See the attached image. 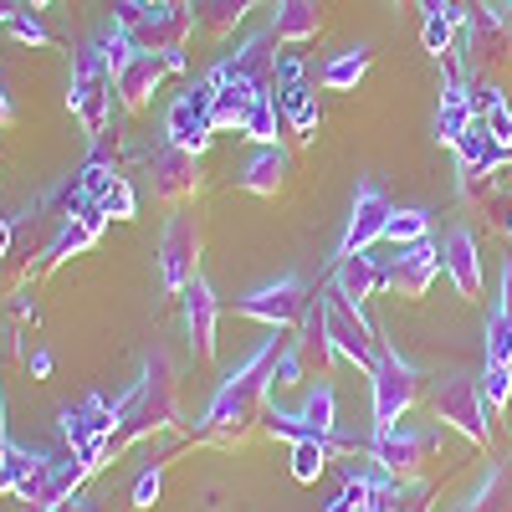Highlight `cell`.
I'll return each instance as SVG.
<instances>
[{
  "label": "cell",
  "instance_id": "obj_24",
  "mask_svg": "<svg viewBox=\"0 0 512 512\" xmlns=\"http://www.w3.org/2000/svg\"><path fill=\"white\" fill-rule=\"evenodd\" d=\"M103 221H108V216H103L98 205H82L77 216H67V221H62V231H57V241H52V251H47V256H52V262H67V256H82V251H88V246L98 241Z\"/></svg>",
  "mask_w": 512,
  "mask_h": 512
},
{
  "label": "cell",
  "instance_id": "obj_42",
  "mask_svg": "<svg viewBox=\"0 0 512 512\" xmlns=\"http://www.w3.org/2000/svg\"><path fill=\"white\" fill-rule=\"evenodd\" d=\"M482 200H487V210H492L497 231H507V236H512V195H507V190H487Z\"/></svg>",
  "mask_w": 512,
  "mask_h": 512
},
{
  "label": "cell",
  "instance_id": "obj_43",
  "mask_svg": "<svg viewBox=\"0 0 512 512\" xmlns=\"http://www.w3.org/2000/svg\"><path fill=\"white\" fill-rule=\"evenodd\" d=\"M497 313H502V318L512 323V262L502 267V308H497Z\"/></svg>",
  "mask_w": 512,
  "mask_h": 512
},
{
  "label": "cell",
  "instance_id": "obj_1",
  "mask_svg": "<svg viewBox=\"0 0 512 512\" xmlns=\"http://www.w3.org/2000/svg\"><path fill=\"white\" fill-rule=\"evenodd\" d=\"M282 349H287V338H277V328H272L267 344L256 349L241 369L226 374V384L216 390V400H210V410L200 420V436L205 441H231V436H241L246 425L256 420V410H262L267 395H272V364H277Z\"/></svg>",
  "mask_w": 512,
  "mask_h": 512
},
{
  "label": "cell",
  "instance_id": "obj_5",
  "mask_svg": "<svg viewBox=\"0 0 512 512\" xmlns=\"http://www.w3.org/2000/svg\"><path fill=\"white\" fill-rule=\"evenodd\" d=\"M318 303H323V328H328L333 354H344V359L359 364V369H374V359L384 354V344H379V333L369 328L364 308L349 303V297H338L333 287L318 292Z\"/></svg>",
  "mask_w": 512,
  "mask_h": 512
},
{
  "label": "cell",
  "instance_id": "obj_54",
  "mask_svg": "<svg viewBox=\"0 0 512 512\" xmlns=\"http://www.w3.org/2000/svg\"><path fill=\"white\" fill-rule=\"evenodd\" d=\"M395 6H410V0H395Z\"/></svg>",
  "mask_w": 512,
  "mask_h": 512
},
{
  "label": "cell",
  "instance_id": "obj_48",
  "mask_svg": "<svg viewBox=\"0 0 512 512\" xmlns=\"http://www.w3.org/2000/svg\"><path fill=\"white\" fill-rule=\"evenodd\" d=\"M6 251H11V221L0 216V256H6Z\"/></svg>",
  "mask_w": 512,
  "mask_h": 512
},
{
  "label": "cell",
  "instance_id": "obj_15",
  "mask_svg": "<svg viewBox=\"0 0 512 512\" xmlns=\"http://www.w3.org/2000/svg\"><path fill=\"white\" fill-rule=\"evenodd\" d=\"M390 216H395L390 195H384L379 185H359V190H354V210H349V226H344V241H338V262H344V256L369 251L374 241H384V226H390Z\"/></svg>",
  "mask_w": 512,
  "mask_h": 512
},
{
  "label": "cell",
  "instance_id": "obj_9",
  "mask_svg": "<svg viewBox=\"0 0 512 512\" xmlns=\"http://www.w3.org/2000/svg\"><path fill=\"white\" fill-rule=\"evenodd\" d=\"M200 277V221L180 210L159 236V282L164 292H185Z\"/></svg>",
  "mask_w": 512,
  "mask_h": 512
},
{
  "label": "cell",
  "instance_id": "obj_25",
  "mask_svg": "<svg viewBox=\"0 0 512 512\" xmlns=\"http://www.w3.org/2000/svg\"><path fill=\"white\" fill-rule=\"evenodd\" d=\"M287 169H292L287 149H282V144H262V154L241 169V190H251V195H277V190L287 185Z\"/></svg>",
  "mask_w": 512,
  "mask_h": 512
},
{
  "label": "cell",
  "instance_id": "obj_35",
  "mask_svg": "<svg viewBox=\"0 0 512 512\" xmlns=\"http://www.w3.org/2000/svg\"><path fill=\"white\" fill-rule=\"evenodd\" d=\"M98 210H103V216H113V221H134V210H139V200H134V190H128V180L118 175L98 200H93Z\"/></svg>",
  "mask_w": 512,
  "mask_h": 512
},
{
  "label": "cell",
  "instance_id": "obj_55",
  "mask_svg": "<svg viewBox=\"0 0 512 512\" xmlns=\"http://www.w3.org/2000/svg\"><path fill=\"white\" fill-rule=\"evenodd\" d=\"M57 512H62V507H57Z\"/></svg>",
  "mask_w": 512,
  "mask_h": 512
},
{
  "label": "cell",
  "instance_id": "obj_49",
  "mask_svg": "<svg viewBox=\"0 0 512 512\" xmlns=\"http://www.w3.org/2000/svg\"><path fill=\"white\" fill-rule=\"evenodd\" d=\"M11 446V436H6V400H0V451Z\"/></svg>",
  "mask_w": 512,
  "mask_h": 512
},
{
  "label": "cell",
  "instance_id": "obj_27",
  "mask_svg": "<svg viewBox=\"0 0 512 512\" xmlns=\"http://www.w3.org/2000/svg\"><path fill=\"white\" fill-rule=\"evenodd\" d=\"M420 41H425V52H436V57H446L451 52V36H456V26H461V11L451 6V0H420Z\"/></svg>",
  "mask_w": 512,
  "mask_h": 512
},
{
  "label": "cell",
  "instance_id": "obj_31",
  "mask_svg": "<svg viewBox=\"0 0 512 512\" xmlns=\"http://www.w3.org/2000/svg\"><path fill=\"white\" fill-rule=\"evenodd\" d=\"M282 108H277V93H256V103H251V113H246V128L241 134L246 139H256V144H277V134H282Z\"/></svg>",
  "mask_w": 512,
  "mask_h": 512
},
{
  "label": "cell",
  "instance_id": "obj_52",
  "mask_svg": "<svg viewBox=\"0 0 512 512\" xmlns=\"http://www.w3.org/2000/svg\"><path fill=\"white\" fill-rule=\"evenodd\" d=\"M507 26H512V0H507Z\"/></svg>",
  "mask_w": 512,
  "mask_h": 512
},
{
  "label": "cell",
  "instance_id": "obj_2",
  "mask_svg": "<svg viewBox=\"0 0 512 512\" xmlns=\"http://www.w3.org/2000/svg\"><path fill=\"white\" fill-rule=\"evenodd\" d=\"M175 405H180V390H175V369H169L164 354L144 359V374L134 379V390L123 395V420H118V436H113V456L123 446H134L164 425H175Z\"/></svg>",
  "mask_w": 512,
  "mask_h": 512
},
{
  "label": "cell",
  "instance_id": "obj_32",
  "mask_svg": "<svg viewBox=\"0 0 512 512\" xmlns=\"http://www.w3.org/2000/svg\"><path fill=\"white\" fill-rule=\"evenodd\" d=\"M425 236H431V216H425V210H395L390 226H384V241L390 246H415Z\"/></svg>",
  "mask_w": 512,
  "mask_h": 512
},
{
  "label": "cell",
  "instance_id": "obj_38",
  "mask_svg": "<svg viewBox=\"0 0 512 512\" xmlns=\"http://www.w3.org/2000/svg\"><path fill=\"white\" fill-rule=\"evenodd\" d=\"M482 395H487L492 410H502V405L512 400V369H507V364H487V374H482Z\"/></svg>",
  "mask_w": 512,
  "mask_h": 512
},
{
  "label": "cell",
  "instance_id": "obj_10",
  "mask_svg": "<svg viewBox=\"0 0 512 512\" xmlns=\"http://www.w3.org/2000/svg\"><path fill=\"white\" fill-rule=\"evenodd\" d=\"M210 103H216V82H210V77L190 82V88L175 98V108H169V118H164V144H180V149L200 154L210 144V134H216V123H210Z\"/></svg>",
  "mask_w": 512,
  "mask_h": 512
},
{
  "label": "cell",
  "instance_id": "obj_23",
  "mask_svg": "<svg viewBox=\"0 0 512 512\" xmlns=\"http://www.w3.org/2000/svg\"><path fill=\"white\" fill-rule=\"evenodd\" d=\"M338 297H349V303L364 308V297H374L379 287H390V267L379 262V256L359 251V256H344V262L333 267V282H328Z\"/></svg>",
  "mask_w": 512,
  "mask_h": 512
},
{
  "label": "cell",
  "instance_id": "obj_46",
  "mask_svg": "<svg viewBox=\"0 0 512 512\" xmlns=\"http://www.w3.org/2000/svg\"><path fill=\"white\" fill-rule=\"evenodd\" d=\"M31 369H36V374H52V354H47V349L31 354Z\"/></svg>",
  "mask_w": 512,
  "mask_h": 512
},
{
  "label": "cell",
  "instance_id": "obj_51",
  "mask_svg": "<svg viewBox=\"0 0 512 512\" xmlns=\"http://www.w3.org/2000/svg\"><path fill=\"white\" fill-rule=\"evenodd\" d=\"M395 512H400V507H395ZM405 512H425V502H410V507H405Z\"/></svg>",
  "mask_w": 512,
  "mask_h": 512
},
{
  "label": "cell",
  "instance_id": "obj_19",
  "mask_svg": "<svg viewBox=\"0 0 512 512\" xmlns=\"http://www.w3.org/2000/svg\"><path fill=\"white\" fill-rule=\"evenodd\" d=\"M185 328H190V349H195V359L205 364V359H216V323H221V297L210 292V282L205 277H195L185 292Z\"/></svg>",
  "mask_w": 512,
  "mask_h": 512
},
{
  "label": "cell",
  "instance_id": "obj_6",
  "mask_svg": "<svg viewBox=\"0 0 512 512\" xmlns=\"http://www.w3.org/2000/svg\"><path fill=\"white\" fill-rule=\"evenodd\" d=\"M67 103H72V113L82 118V128H88V134H103V128H108V118H113V72H108V62H103L98 41L77 52Z\"/></svg>",
  "mask_w": 512,
  "mask_h": 512
},
{
  "label": "cell",
  "instance_id": "obj_14",
  "mask_svg": "<svg viewBox=\"0 0 512 512\" xmlns=\"http://www.w3.org/2000/svg\"><path fill=\"white\" fill-rule=\"evenodd\" d=\"M277 31H256L236 57H226L216 72H205L210 82H246L251 93H277Z\"/></svg>",
  "mask_w": 512,
  "mask_h": 512
},
{
  "label": "cell",
  "instance_id": "obj_40",
  "mask_svg": "<svg viewBox=\"0 0 512 512\" xmlns=\"http://www.w3.org/2000/svg\"><path fill=\"white\" fill-rule=\"evenodd\" d=\"M149 16H154L149 0H113V26H118V31H139Z\"/></svg>",
  "mask_w": 512,
  "mask_h": 512
},
{
  "label": "cell",
  "instance_id": "obj_20",
  "mask_svg": "<svg viewBox=\"0 0 512 512\" xmlns=\"http://www.w3.org/2000/svg\"><path fill=\"white\" fill-rule=\"evenodd\" d=\"M436 277H441V246H431V236L415 246H400V256L390 262V287L400 297H425Z\"/></svg>",
  "mask_w": 512,
  "mask_h": 512
},
{
  "label": "cell",
  "instance_id": "obj_13",
  "mask_svg": "<svg viewBox=\"0 0 512 512\" xmlns=\"http://www.w3.org/2000/svg\"><path fill=\"white\" fill-rule=\"evenodd\" d=\"M333 410H338L333 384H313L297 415H287V410H267V431L282 436V441H292V446H297V441H333V425H338Z\"/></svg>",
  "mask_w": 512,
  "mask_h": 512
},
{
  "label": "cell",
  "instance_id": "obj_29",
  "mask_svg": "<svg viewBox=\"0 0 512 512\" xmlns=\"http://www.w3.org/2000/svg\"><path fill=\"white\" fill-rule=\"evenodd\" d=\"M246 11H256V0H190V16L210 31V36H226L246 21Z\"/></svg>",
  "mask_w": 512,
  "mask_h": 512
},
{
  "label": "cell",
  "instance_id": "obj_37",
  "mask_svg": "<svg viewBox=\"0 0 512 512\" xmlns=\"http://www.w3.org/2000/svg\"><path fill=\"white\" fill-rule=\"evenodd\" d=\"M487 364H507L512 369V323L502 313L487 318Z\"/></svg>",
  "mask_w": 512,
  "mask_h": 512
},
{
  "label": "cell",
  "instance_id": "obj_45",
  "mask_svg": "<svg viewBox=\"0 0 512 512\" xmlns=\"http://www.w3.org/2000/svg\"><path fill=\"white\" fill-rule=\"evenodd\" d=\"M11 123H16V108H11L6 93H0V128H11Z\"/></svg>",
  "mask_w": 512,
  "mask_h": 512
},
{
  "label": "cell",
  "instance_id": "obj_53",
  "mask_svg": "<svg viewBox=\"0 0 512 512\" xmlns=\"http://www.w3.org/2000/svg\"><path fill=\"white\" fill-rule=\"evenodd\" d=\"M149 6H169V0H149Z\"/></svg>",
  "mask_w": 512,
  "mask_h": 512
},
{
  "label": "cell",
  "instance_id": "obj_34",
  "mask_svg": "<svg viewBox=\"0 0 512 512\" xmlns=\"http://www.w3.org/2000/svg\"><path fill=\"white\" fill-rule=\"evenodd\" d=\"M328 446L333 441H297L292 446V477L297 482H318L323 466H328Z\"/></svg>",
  "mask_w": 512,
  "mask_h": 512
},
{
  "label": "cell",
  "instance_id": "obj_33",
  "mask_svg": "<svg viewBox=\"0 0 512 512\" xmlns=\"http://www.w3.org/2000/svg\"><path fill=\"white\" fill-rule=\"evenodd\" d=\"M36 456H41V451H26V446H16V441L0 451V492H11V497H16V487L31 477Z\"/></svg>",
  "mask_w": 512,
  "mask_h": 512
},
{
  "label": "cell",
  "instance_id": "obj_26",
  "mask_svg": "<svg viewBox=\"0 0 512 512\" xmlns=\"http://www.w3.org/2000/svg\"><path fill=\"white\" fill-rule=\"evenodd\" d=\"M272 31H277V41H313L323 31V6L318 0H277Z\"/></svg>",
  "mask_w": 512,
  "mask_h": 512
},
{
  "label": "cell",
  "instance_id": "obj_8",
  "mask_svg": "<svg viewBox=\"0 0 512 512\" xmlns=\"http://www.w3.org/2000/svg\"><path fill=\"white\" fill-rule=\"evenodd\" d=\"M369 390H374V431L400 425V415L420 400V369L410 359H400L395 349H384L369 369Z\"/></svg>",
  "mask_w": 512,
  "mask_h": 512
},
{
  "label": "cell",
  "instance_id": "obj_41",
  "mask_svg": "<svg viewBox=\"0 0 512 512\" xmlns=\"http://www.w3.org/2000/svg\"><path fill=\"white\" fill-rule=\"evenodd\" d=\"M159 492H164V472H159V466H149V472L134 482V507H139V512H149V507L159 502Z\"/></svg>",
  "mask_w": 512,
  "mask_h": 512
},
{
  "label": "cell",
  "instance_id": "obj_30",
  "mask_svg": "<svg viewBox=\"0 0 512 512\" xmlns=\"http://www.w3.org/2000/svg\"><path fill=\"white\" fill-rule=\"evenodd\" d=\"M369 62H374L369 47H349V52H338L333 62H323L318 82H323V88H333V93H349V88H359V77L369 72Z\"/></svg>",
  "mask_w": 512,
  "mask_h": 512
},
{
  "label": "cell",
  "instance_id": "obj_4",
  "mask_svg": "<svg viewBox=\"0 0 512 512\" xmlns=\"http://www.w3.org/2000/svg\"><path fill=\"white\" fill-rule=\"evenodd\" d=\"M431 410H436L441 425L461 431L466 441H477V446L492 441V405H487L482 384L472 374H441L431 384Z\"/></svg>",
  "mask_w": 512,
  "mask_h": 512
},
{
  "label": "cell",
  "instance_id": "obj_12",
  "mask_svg": "<svg viewBox=\"0 0 512 512\" xmlns=\"http://www.w3.org/2000/svg\"><path fill=\"white\" fill-rule=\"evenodd\" d=\"M277 108L297 139H318V93L308 88V67L297 52L277 57Z\"/></svg>",
  "mask_w": 512,
  "mask_h": 512
},
{
  "label": "cell",
  "instance_id": "obj_17",
  "mask_svg": "<svg viewBox=\"0 0 512 512\" xmlns=\"http://www.w3.org/2000/svg\"><path fill=\"white\" fill-rule=\"evenodd\" d=\"M149 190L159 200H190L200 190V154H190L180 144L149 149Z\"/></svg>",
  "mask_w": 512,
  "mask_h": 512
},
{
  "label": "cell",
  "instance_id": "obj_39",
  "mask_svg": "<svg viewBox=\"0 0 512 512\" xmlns=\"http://www.w3.org/2000/svg\"><path fill=\"white\" fill-rule=\"evenodd\" d=\"M6 31H11L16 41H26V47H52V36H47V26L36 21V11H31V16H26V11H16Z\"/></svg>",
  "mask_w": 512,
  "mask_h": 512
},
{
  "label": "cell",
  "instance_id": "obj_22",
  "mask_svg": "<svg viewBox=\"0 0 512 512\" xmlns=\"http://www.w3.org/2000/svg\"><path fill=\"white\" fill-rule=\"evenodd\" d=\"M441 272L456 282L461 297H482V251H477V236L466 226L446 231V241H441Z\"/></svg>",
  "mask_w": 512,
  "mask_h": 512
},
{
  "label": "cell",
  "instance_id": "obj_7",
  "mask_svg": "<svg viewBox=\"0 0 512 512\" xmlns=\"http://www.w3.org/2000/svg\"><path fill=\"white\" fill-rule=\"evenodd\" d=\"M461 47H466V72L472 77H487V72H502L512 62V26L507 16H497L492 6H482V0H472V6L461 11Z\"/></svg>",
  "mask_w": 512,
  "mask_h": 512
},
{
  "label": "cell",
  "instance_id": "obj_11",
  "mask_svg": "<svg viewBox=\"0 0 512 512\" xmlns=\"http://www.w3.org/2000/svg\"><path fill=\"white\" fill-rule=\"evenodd\" d=\"M313 308V297L303 287V277H277L267 287H256L246 297H236V313L241 318H256L267 328H287V323H303V313Z\"/></svg>",
  "mask_w": 512,
  "mask_h": 512
},
{
  "label": "cell",
  "instance_id": "obj_36",
  "mask_svg": "<svg viewBox=\"0 0 512 512\" xmlns=\"http://www.w3.org/2000/svg\"><path fill=\"white\" fill-rule=\"evenodd\" d=\"M303 379H308V364H303V354H297L292 338H287V349H282L277 364H272V390H297Z\"/></svg>",
  "mask_w": 512,
  "mask_h": 512
},
{
  "label": "cell",
  "instance_id": "obj_21",
  "mask_svg": "<svg viewBox=\"0 0 512 512\" xmlns=\"http://www.w3.org/2000/svg\"><path fill=\"white\" fill-rule=\"evenodd\" d=\"M195 16L185 11H169V6H154V16L128 31V41H134V52H154V57H185V36H190Z\"/></svg>",
  "mask_w": 512,
  "mask_h": 512
},
{
  "label": "cell",
  "instance_id": "obj_18",
  "mask_svg": "<svg viewBox=\"0 0 512 512\" xmlns=\"http://www.w3.org/2000/svg\"><path fill=\"white\" fill-rule=\"evenodd\" d=\"M436 446V431H410V425H384L369 441V456L379 461V472H415L425 461V451Z\"/></svg>",
  "mask_w": 512,
  "mask_h": 512
},
{
  "label": "cell",
  "instance_id": "obj_28",
  "mask_svg": "<svg viewBox=\"0 0 512 512\" xmlns=\"http://www.w3.org/2000/svg\"><path fill=\"white\" fill-rule=\"evenodd\" d=\"M256 93L246 88V82H216V103H210V123H216V134L221 128H246V113H251Z\"/></svg>",
  "mask_w": 512,
  "mask_h": 512
},
{
  "label": "cell",
  "instance_id": "obj_47",
  "mask_svg": "<svg viewBox=\"0 0 512 512\" xmlns=\"http://www.w3.org/2000/svg\"><path fill=\"white\" fill-rule=\"evenodd\" d=\"M21 6H16V0H0V26H11V16H16Z\"/></svg>",
  "mask_w": 512,
  "mask_h": 512
},
{
  "label": "cell",
  "instance_id": "obj_3",
  "mask_svg": "<svg viewBox=\"0 0 512 512\" xmlns=\"http://www.w3.org/2000/svg\"><path fill=\"white\" fill-rule=\"evenodd\" d=\"M118 420H123V400H108V395H82L77 405L62 410V441L72 446V456L88 466V472H98L113 456Z\"/></svg>",
  "mask_w": 512,
  "mask_h": 512
},
{
  "label": "cell",
  "instance_id": "obj_44",
  "mask_svg": "<svg viewBox=\"0 0 512 512\" xmlns=\"http://www.w3.org/2000/svg\"><path fill=\"white\" fill-rule=\"evenodd\" d=\"M62 512H103V507H98L93 497H82V492H77V497H67V502H62Z\"/></svg>",
  "mask_w": 512,
  "mask_h": 512
},
{
  "label": "cell",
  "instance_id": "obj_16",
  "mask_svg": "<svg viewBox=\"0 0 512 512\" xmlns=\"http://www.w3.org/2000/svg\"><path fill=\"white\" fill-rule=\"evenodd\" d=\"M185 67V57H154V52H134L118 72H113V98L128 108V113H139V108H149V98H154V88L169 77V72H180Z\"/></svg>",
  "mask_w": 512,
  "mask_h": 512
},
{
  "label": "cell",
  "instance_id": "obj_50",
  "mask_svg": "<svg viewBox=\"0 0 512 512\" xmlns=\"http://www.w3.org/2000/svg\"><path fill=\"white\" fill-rule=\"evenodd\" d=\"M26 6H31V11H47V6H57V0H26Z\"/></svg>",
  "mask_w": 512,
  "mask_h": 512
}]
</instances>
